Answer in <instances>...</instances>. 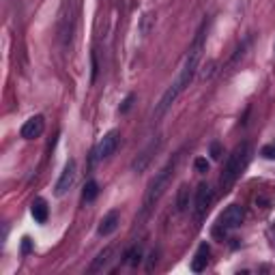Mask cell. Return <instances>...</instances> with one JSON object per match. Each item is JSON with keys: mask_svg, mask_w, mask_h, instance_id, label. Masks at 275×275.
Here are the masks:
<instances>
[{"mask_svg": "<svg viewBox=\"0 0 275 275\" xmlns=\"http://www.w3.org/2000/svg\"><path fill=\"white\" fill-rule=\"evenodd\" d=\"M248 162H250V144L243 142L228 155V162H226V166H224V172H222V178H220V185H222L224 194L230 192V187L236 183V178L241 176V172L245 170Z\"/></svg>", "mask_w": 275, "mask_h": 275, "instance_id": "obj_1", "label": "cell"}, {"mask_svg": "<svg viewBox=\"0 0 275 275\" xmlns=\"http://www.w3.org/2000/svg\"><path fill=\"white\" fill-rule=\"evenodd\" d=\"M202 46H204V30H200V32H198V37H196V41H194V46H192V50H190V54H187V58H185V62H183V67H180V74H178V78H176V84H178L183 90L192 84L194 76H196V69H198V64H200V56H202Z\"/></svg>", "mask_w": 275, "mask_h": 275, "instance_id": "obj_2", "label": "cell"}, {"mask_svg": "<svg viewBox=\"0 0 275 275\" xmlns=\"http://www.w3.org/2000/svg\"><path fill=\"white\" fill-rule=\"evenodd\" d=\"M174 168H176V157L170 159V162L166 164L164 168L155 174V178L150 180L148 192H146V198H144V213H148L150 206H153L155 202L159 200V196L164 194V190H166V185H168V180H170V176H172V172H174Z\"/></svg>", "mask_w": 275, "mask_h": 275, "instance_id": "obj_3", "label": "cell"}, {"mask_svg": "<svg viewBox=\"0 0 275 275\" xmlns=\"http://www.w3.org/2000/svg\"><path fill=\"white\" fill-rule=\"evenodd\" d=\"M213 198H215V194L211 190V185L202 183L196 190V198H194V217H196V220H202V217L206 215V211L213 204Z\"/></svg>", "mask_w": 275, "mask_h": 275, "instance_id": "obj_4", "label": "cell"}, {"mask_svg": "<svg viewBox=\"0 0 275 275\" xmlns=\"http://www.w3.org/2000/svg\"><path fill=\"white\" fill-rule=\"evenodd\" d=\"M243 217H245V211L243 206L238 204H230L226 211L220 215V220H217V226L224 228V230H232V228H238L243 224Z\"/></svg>", "mask_w": 275, "mask_h": 275, "instance_id": "obj_5", "label": "cell"}, {"mask_svg": "<svg viewBox=\"0 0 275 275\" xmlns=\"http://www.w3.org/2000/svg\"><path fill=\"white\" fill-rule=\"evenodd\" d=\"M116 146H118V132L116 129H112V132H108L104 138H101V142L97 144V148H95V162L97 159H108L110 157L114 150H116Z\"/></svg>", "mask_w": 275, "mask_h": 275, "instance_id": "obj_6", "label": "cell"}, {"mask_svg": "<svg viewBox=\"0 0 275 275\" xmlns=\"http://www.w3.org/2000/svg\"><path fill=\"white\" fill-rule=\"evenodd\" d=\"M43 129H46V120H43L41 114H37V116H30L22 125L20 134L24 140H34V138H39L43 134Z\"/></svg>", "mask_w": 275, "mask_h": 275, "instance_id": "obj_7", "label": "cell"}, {"mask_svg": "<svg viewBox=\"0 0 275 275\" xmlns=\"http://www.w3.org/2000/svg\"><path fill=\"white\" fill-rule=\"evenodd\" d=\"M74 180H76V162H74V159H69L67 166H64V170H62V174H60V178H58V183H56V196H64V194L71 190Z\"/></svg>", "mask_w": 275, "mask_h": 275, "instance_id": "obj_8", "label": "cell"}, {"mask_svg": "<svg viewBox=\"0 0 275 275\" xmlns=\"http://www.w3.org/2000/svg\"><path fill=\"white\" fill-rule=\"evenodd\" d=\"M118 224H120V217H118V211H110L104 220H101L99 224V234L101 236H110L114 230L118 228Z\"/></svg>", "mask_w": 275, "mask_h": 275, "instance_id": "obj_9", "label": "cell"}, {"mask_svg": "<svg viewBox=\"0 0 275 275\" xmlns=\"http://www.w3.org/2000/svg\"><path fill=\"white\" fill-rule=\"evenodd\" d=\"M157 148H159V140H157V142H153V144H148V146L142 150V155H138V159L134 162V170H136V172H142L144 168H146L148 162H150V159H153V153H155Z\"/></svg>", "mask_w": 275, "mask_h": 275, "instance_id": "obj_10", "label": "cell"}, {"mask_svg": "<svg viewBox=\"0 0 275 275\" xmlns=\"http://www.w3.org/2000/svg\"><path fill=\"white\" fill-rule=\"evenodd\" d=\"M206 262H208V245L202 243L198 248V252H196V256H194V260H192V271L200 273L206 266Z\"/></svg>", "mask_w": 275, "mask_h": 275, "instance_id": "obj_11", "label": "cell"}, {"mask_svg": "<svg viewBox=\"0 0 275 275\" xmlns=\"http://www.w3.org/2000/svg\"><path fill=\"white\" fill-rule=\"evenodd\" d=\"M30 211H32L34 222H39V224H46L48 222V204H46V200H43V198H37V200L32 202Z\"/></svg>", "mask_w": 275, "mask_h": 275, "instance_id": "obj_12", "label": "cell"}, {"mask_svg": "<svg viewBox=\"0 0 275 275\" xmlns=\"http://www.w3.org/2000/svg\"><path fill=\"white\" fill-rule=\"evenodd\" d=\"M187 206H190V187L180 185L176 194V213H185Z\"/></svg>", "mask_w": 275, "mask_h": 275, "instance_id": "obj_13", "label": "cell"}, {"mask_svg": "<svg viewBox=\"0 0 275 275\" xmlns=\"http://www.w3.org/2000/svg\"><path fill=\"white\" fill-rule=\"evenodd\" d=\"M110 256H112V248H106L104 252H99V256L95 258V262L90 264V273H97V271L104 269V266L108 264V260H110Z\"/></svg>", "mask_w": 275, "mask_h": 275, "instance_id": "obj_14", "label": "cell"}, {"mask_svg": "<svg viewBox=\"0 0 275 275\" xmlns=\"http://www.w3.org/2000/svg\"><path fill=\"white\" fill-rule=\"evenodd\" d=\"M97 194H99L97 183H95V180H88V183L84 185V200L86 202H92V200L97 198Z\"/></svg>", "mask_w": 275, "mask_h": 275, "instance_id": "obj_15", "label": "cell"}, {"mask_svg": "<svg viewBox=\"0 0 275 275\" xmlns=\"http://www.w3.org/2000/svg\"><path fill=\"white\" fill-rule=\"evenodd\" d=\"M194 168H196V172H200V174H206V172H208V162L204 157H198L196 162H194Z\"/></svg>", "mask_w": 275, "mask_h": 275, "instance_id": "obj_16", "label": "cell"}, {"mask_svg": "<svg viewBox=\"0 0 275 275\" xmlns=\"http://www.w3.org/2000/svg\"><path fill=\"white\" fill-rule=\"evenodd\" d=\"M127 258H129V264H132V266H136V264L142 260V252H140V248H134V250L127 254Z\"/></svg>", "mask_w": 275, "mask_h": 275, "instance_id": "obj_17", "label": "cell"}, {"mask_svg": "<svg viewBox=\"0 0 275 275\" xmlns=\"http://www.w3.org/2000/svg\"><path fill=\"white\" fill-rule=\"evenodd\" d=\"M211 157L213 159H220L222 157V148H220V144H217V142L211 144Z\"/></svg>", "mask_w": 275, "mask_h": 275, "instance_id": "obj_18", "label": "cell"}, {"mask_svg": "<svg viewBox=\"0 0 275 275\" xmlns=\"http://www.w3.org/2000/svg\"><path fill=\"white\" fill-rule=\"evenodd\" d=\"M262 155H264L266 159H273V157H275V146H264V148H262Z\"/></svg>", "mask_w": 275, "mask_h": 275, "instance_id": "obj_19", "label": "cell"}, {"mask_svg": "<svg viewBox=\"0 0 275 275\" xmlns=\"http://www.w3.org/2000/svg\"><path fill=\"white\" fill-rule=\"evenodd\" d=\"M22 252H24V254H28V252H30V238H28V236L22 238Z\"/></svg>", "mask_w": 275, "mask_h": 275, "instance_id": "obj_20", "label": "cell"}, {"mask_svg": "<svg viewBox=\"0 0 275 275\" xmlns=\"http://www.w3.org/2000/svg\"><path fill=\"white\" fill-rule=\"evenodd\" d=\"M132 101H134V95H129L127 99H125V104H122V108H120V112H127L129 108H132Z\"/></svg>", "mask_w": 275, "mask_h": 275, "instance_id": "obj_21", "label": "cell"}]
</instances>
